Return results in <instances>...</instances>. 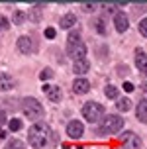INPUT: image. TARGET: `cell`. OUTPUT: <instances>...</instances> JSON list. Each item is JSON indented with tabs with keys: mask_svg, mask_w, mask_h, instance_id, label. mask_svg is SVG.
<instances>
[{
	"mask_svg": "<svg viewBox=\"0 0 147 149\" xmlns=\"http://www.w3.org/2000/svg\"><path fill=\"white\" fill-rule=\"evenodd\" d=\"M49 139V127L47 124H33L28 132V143L33 149H41Z\"/></svg>",
	"mask_w": 147,
	"mask_h": 149,
	"instance_id": "6da1fadb",
	"label": "cell"
},
{
	"mask_svg": "<svg viewBox=\"0 0 147 149\" xmlns=\"http://www.w3.org/2000/svg\"><path fill=\"white\" fill-rule=\"evenodd\" d=\"M125 122L120 116H116V114H110V116H106V118H102V124L98 126V135H110V134H118L120 130H122V126H124Z\"/></svg>",
	"mask_w": 147,
	"mask_h": 149,
	"instance_id": "7a4b0ae2",
	"label": "cell"
},
{
	"mask_svg": "<svg viewBox=\"0 0 147 149\" xmlns=\"http://www.w3.org/2000/svg\"><path fill=\"white\" fill-rule=\"evenodd\" d=\"M22 108H24V114L28 116V120H39L43 116V106L39 104V100H36L31 96L22 100Z\"/></svg>",
	"mask_w": 147,
	"mask_h": 149,
	"instance_id": "3957f363",
	"label": "cell"
},
{
	"mask_svg": "<svg viewBox=\"0 0 147 149\" xmlns=\"http://www.w3.org/2000/svg\"><path fill=\"white\" fill-rule=\"evenodd\" d=\"M82 116L88 122H98V120L104 118V106L98 104V102H86L82 106Z\"/></svg>",
	"mask_w": 147,
	"mask_h": 149,
	"instance_id": "277c9868",
	"label": "cell"
},
{
	"mask_svg": "<svg viewBox=\"0 0 147 149\" xmlns=\"http://www.w3.org/2000/svg\"><path fill=\"white\" fill-rule=\"evenodd\" d=\"M67 55L75 61L86 59V45L82 43L81 39H75V41H67Z\"/></svg>",
	"mask_w": 147,
	"mask_h": 149,
	"instance_id": "5b68a950",
	"label": "cell"
},
{
	"mask_svg": "<svg viewBox=\"0 0 147 149\" xmlns=\"http://www.w3.org/2000/svg\"><path fill=\"white\" fill-rule=\"evenodd\" d=\"M120 147L122 149H139V137L133 132H125L120 137Z\"/></svg>",
	"mask_w": 147,
	"mask_h": 149,
	"instance_id": "8992f818",
	"label": "cell"
},
{
	"mask_svg": "<svg viewBox=\"0 0 147 149\" xmlns=\"http://www.w3.org/2000/svg\"><path fill=\"white\" fill-rule=\"evenodd\" d=\"M82 132H84V127H82V124L79 120H71V122L67 124V135H69L71 139H79L82 135Z\"/></svg>",
	"mask_w": 147,
	"mask_h": 149,
	"instance_id": "52a82bcc",
	"label": "cell"
},
{
	"mask_svg": "<svg viewBox=\"0 0 147 149\" xmlns=\"http://www.w3.org/2000/svg\"><path fill=\"white\" fill-rule=\"evenodd\" d=\"M18 51L24 53V55H29V53H33V41H31V37L28 36H22L18 39Z\"/></svg>",
	"mask_w": 147,
	"mask_h": 149,
	"instance_id": "ba28073f",
	"label": "cell"
},
{
	"mask_svg": "<svg viewBox=\"0 0 147 149\" xmlns=\"http://www.w3.org/2000/svg\"><path fill=\"white\" fill-rule=\"evenodd\" d=\"M88 90H90V82H88V79H84V77L75 79V82H73V92L75 94H86Z\"/></svg>",
	"mask_w": 147,
	"mask_h": 149,
	"instance_id": "9c48e42d",
	"label": "cell"
},
{
	"mask_svg": "<svg viewBox=\"0 0 147 149\" xmlns=\"http://www.w3.org/2000/svg\"><path fill=\"white\" fill-rule=\"evenodd\" d=\"M114 26H116V30L120 31V33H124V31L130 28L127 16H125L124 12H116V16H114Z\"/></svg>",
	"mask_w": 147,
	"mask_h": 149,
	"instance_id": "30bf717a",
	"label": "cell"
},
{
	"mask_svg": "<svg viewBox=\"0 0 147 149\" xmlns=\"http://www.w3.org/2000/svg\"><path fill=\"white\" fill-rule=\"evenodd\" d=\"M135 63H137V69L147 74V53L143 49H135Z\"/></svg>",
	"mask_w": 147,
	"mask_h": 149,
	"instance_id": "8fae6325",
	"label": "cell"
},
{
	"mask_svg": "<svg viewBox=\"0 0 147 149\" xmlns=\"http://www.w3.org/2000/svg\"><path fill=\"white\" fill-rule=\"evenodd\" d=\"M75 24H77V16H75L73 12L65 14L61 20H59V26H61L63 30H71V28H75Z\"/></svg>",
	"mask_w": 147,
	"mask_h": 149,
	"instance_id": "7c38bea8",
	"label": "cell"
},
{
	"mask_svg": "<svg viewBox=\"0 0 147 149\" xmlns=\"http://www.w3.org/2000/svg\"><path fill=\"white\" fill-rule=\"evenodd\" d=\"M43 92H47V98H49L51 102H59V100H61V88H59V86H49V84H45Z\"/></svg>",
	"mask_w": 147,
	"mask_h": 149,
	"instance_id": "4fadbf2b",
	"label": "cell"
},
{
	"mask_svg": "<svg viewBox=\"0 0 147 149\" xmlns=\"http://www.w3.org/2000/svg\"><path fill=\"white\" fill-rule=\"evenodd\" d=\"M90 69V61H86V59H81V61H75V65H73V71L77 74H84Z\"/></svg>",
	"mask_w": 147,
	"mask_h": 149,
	"instance_id": "5bb4252c",
	"label": "cell"
},
{
	"mask_svg": "<svg viewBox=\"0 0 147 149\" xmlns=\"http://www.w3.org/2000/svg\"><path fill=\"white\" fill-rule=\"evenodd\" d=\"M137 120L141 124H147V100H139L137 104Z\"/></svg>",
	"mask_w": 147,
	"mask_h": 149,
	"instance_id": "9a60e30c",
	"label": "cell"
},
{
	"mask_svg": "<svg viewBox=\"0 0 147 149\" xmlns=\"http://www.w3.org/2000/svg\"><path fill=\"white\" fill-rule=\"evenodd\" d=\"M14 86V81L10 74H0V90H10Z\"/></svg>",
	"mask_w": 147,
	"mask_h": 149,
	"instance_id": "2e32d148",
	"label": "cell"
},
{
	"mask_svg": "<svg viewBox=\"0 0 147 149\" xmlns=\"http://www.w3.org/2000/svg\"><path fill=\"white\" fill-rule=\"evenodd\" d=\"M118 110H122V112H127V110H132V100L130 98H118Z\"/></svg>",
	"mask_w": 147,
	"mask_h": 149,
	"instance_id": "e0dca14e",
	"label": "cell"
},
{
	"mask_svg": "<svg viewBox=\"0 0 147 149\" xmlns=\"http://www.w3.org/2000/svg\"><path fill=\"white\" fill-rule=\"evenodd\" d=\"M4 149H26V145H24L20 139H12V141L6 143V147H4Z\"/></svg>",
	"mask_w": 147,
	"mask_h": 149,
	"instance_id": "ac0fdd59",
	"label": "cell"
},
{
	"mask_svg": "<svg viewBox=\"0 0 147 149\" xmlns=\"http://www.w3.org/2000/svg\"><path fill=\"white\" fill-rule=\"evenodd\" d=\"M28 18V14L26 12H22V10H16L14 12V16H12V20H14V24H22L24 20Z\"/></svg>",
	"mask_w": 147,
	"mask_h": 149,
	"instance_id": "d6986e66",
	"label": "cell"
},
{
	"mask_svg": "<svg viewBox=\"0 0 147 149\" xmlns=\"http://www.w3.org/2000/svg\"><path fill=\"white\" fill-rule=\"evenodd\" d=\"M94 26H96V31H98V33H106V20H104V18L94 20Z\"/></svg>",
	"mask_w": 147,
	"mask_h": 149,
	"instance_id": "ffe728a7",
	"label": "cell"
},
{
	"mask_svg": "<svg viewBox=\"0 0 147 149\" xmlns=\"http://www.w3.org/2000/svg\"><path fill=\"white\" fill-rule=\"evenodd\" d=\"M8 127H10V132H18V130H22V120H18V118L10 120V122H8Z\"/></svg>",
	"mask_w": 147,
	"mask_h": 149,
	"instance_id": "44dd1931",
	"label": "cell"
},
{
	"mask_svg": "<svg viewBox=\"0 0 147 149\" xmlns=\"http://www.w3.org/2000/svg\"><path fill=\"white\" fill-rule=\"evenodd\" d=\"M104 94H106L108 98H118V88L112 86V84H108V86L104 88Z\"/></svg>",
	"mask_w": 147,
	"mask_h": 149,
	"instance_id": "7402d4cb",
	"label": "cell"
},
{
	"mask_svg": "<svg viewBox=\"0 0 147 149\" xmlns=\"http://www.w3.org/2000/svg\"><path fill=\"white\" fill-rule=\"evenodd\" d=\"M53 77V69H43V71H41V73H39V79H41V81H49V79H51Z\"/></svg>",
	"mask_w": 147,
	"mask_h": 149,
	"instance_id": "603a6c76",
	"label": "cell"
},
{
	"mask_svg": "<svg viewBox=\"0 0 147 149\" xmlns=\"http://www.w3.org/2000/svg\"><path fill=\"white\" fill-rule=\"evenodd\" d=\"M39 8H41V4H36V8L29 12V18H31L33 22H37V20H39Z\"/></svg>",
	"mask_w": 147,
	"mask_h": 149,
	"instance_id": "cb8c5ba5",
	"label": "cell"
},
{
	"mask_svg": "<svg viewBox=\"0 0 147 149\" xmlns=\"http://www.w3.org/2000/svg\"><path fill=\"white\" fill-rule=\"evenodd\" d=\"M139 33L143 37H147V18H143V20L139 22Z\"/></svg>",
	"mask_w": 147,
	"mask_h": 149,
	"instance_id": "d4e9b609",
	"label": "cell"
},
{
	"mask_svg": "<svg viewBox=\"0 0 147 149\" xmlns=\"http://www.w3.org/2000/svg\"><path fill=\"white\" fill-rule=\"evenodd\" d=\"M55 36H57L55 28H47V30H45V37H47V39H55Z\"/></svg>",
	"mask_w": 147,
	"mask_h": 149,
	"instance_id": "484cf974",
	"label": "cell"
},
{
	"mask_svg": "<svg viewBox=\"0 0 147 149\" xmlns=\"http://www.w3.org/2000/svg\"><path fill=\"white\" fill-rule=\"evenodd\" d=\"M8 28H10L8 20H6V18H0V31H2V30H8Z\"/></svg>",
	"mask_w": 147,
	"mask_h": 149,
	"instance_id": "4316f807",
	"label": "cell"
},
{
	"mask_svg": "<svg viewBox=\"0 0 147 149\" xmlns=\"http://www.w3.org/2000/svg\"><path fill=\"white\" fill-rule=\"evenodd\" d=\"M124 90H125V92H132L133 84H132V82H124Z\"/></svg>",
	"mask_w": 147,
	"mask_h": 149,
	"instance_id": "83f0119b",
	"label": "cell"
},
{
	"mask_svg": "<svg viewBox=\"0 0 147 149\" xmlns=\"http://www.w3.org/2000/svg\"><path fill=\"white\" fill-rule=\"evenodd\" d=\"M94 6H96V4H92V2H90V4H88V2H84V4H82V8H84V10H94Z\"/></svg>",
	"mask_w": 147,
	"mask_h": 149,
	"instance_id": "f1b7e54d",
	"label": "cell"
},
{
	"mask_svg": "<svg viewBox=\"0 0 147 149\" xmlns=\"http://www.w3.org/2000/svg\"><path fill=\"white\" fill-rule=\"evenodd\" d=\"M2 124H6V114H4V112H0V126H2Z\"/></svg>",
	"mask_w": 147,
	"mask_h": 149,
	"instance_id": "f546056e",
	"label": "cell"
},
{
	"mask_svg": "<svg viewBox=\"0 0 147 149\" xmlns=\"http://www.w3.org/2000/svg\"><path fill=\"white\" fill-rule=\"evenodd\" d=\"M141 88H143V90H145V92H147V84H143V86H141Z\"/></svg>",
	"mask_w": 147,
	"mask_h": 149,
	"instance_id": "4dcf8cb0",
	"label": "cell"
}]
</instances>
